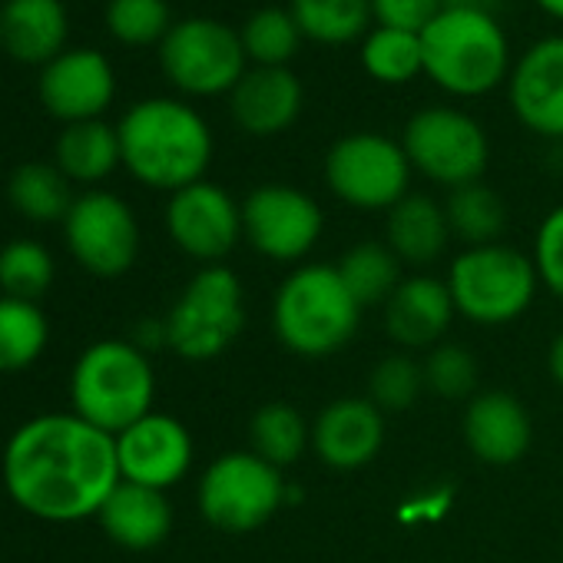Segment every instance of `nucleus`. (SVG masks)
I'll list each match as a JSON object with an SVG mask.
<instances>
[{"instance_id": "21", "label": "nucleus", "mask_w": 563, "mask_h": 563, "mask_svg": "<svg viewBox=\"0 0 563 563\" xmlns=\"http://www.w3.org/2000/svg\"><path fill=\"white\" fill-rule=\"evenodd\" d=\"M454 316L457 312L448 282L431 275H411L401 278V286L385 306V329L401 349H434L441 345Z\"/></svg>"}, {"instance_id": "12", "label": "nucleus", "mask_w": 563, "mask_h": 563, "mask_svg": "<svg viewBox=\"0 0 563 563\" xmlns=\"http://www.w3.org/2000/svg\"><path fill=\"white\" fill-rule=\"evenodd\" d=\"M64 239L77 265L97 278L126 275L140 255V222L117 192L90 189L74 199L64 219Z\"/></svg>"}, {"instance_id": "3", "label": "nucleus", "mask_w": 563, "mask_h": 563, "mask_svg": "<svg viewBox=\"0 0 563 563\" xmlns=\"http://www.w3.org/2000/svg\"><path fill=\"white\" fill-rule=\"evenodd\" d=\"M424 77L461 100H477L507 84L514 54L507 31L487 8L444 4L441 14L421 31Z\"/></svg>"}, {"instance_id": "4", "label": "nucleus", "mask_w": 563, "mask_h": 563, "mask_svg": "<svg viewBox=\"0 0 563 563\" xmlns=\"http://www.w3.org/2000/svg\"><path fill=\"white\" fill-rule=\"evenodd\" d=\"M362 312L339 268L316 262L282 278L272 302V329L292 355L329 358L355 339Z\"/></svg>"}, {"instance_id": "28", "label": "nucleus", "mask_w": 563, "mask_h": 563, "mask_svg": "<svg viewBox=\"0 0 563 563\" xmlns=\"http://www.w3.org/2000/svg\"><path fill=\"white\" fill-rule=\"evenodd\" d=\"M249 444L252 454L282 471L296 464L306 454V448H312V424L292 405L268 401L249 421Z\"/></svg>"}, {"instance_id": "22", "label": "nucleus", "mask_w": 563, "mask_h": 563, "mask_svg": "<svg viewBox=\"0 0 563 563\" xmlns=\"http://www.w3.org/2000/svg\"><path fill=\"white\" fill-rule=\"evenodd\" d=\"M103 533L126 550H153L173 530V507L166 490L120 481L97 514Z\"/></svg>"}, {"instance_id": "34", "label": "nucleus", "mask_w": 563, "mask_h": 563, "mask_svg": "<svg viewBox=\"0 0 563 563\" xmlns=\"http://www.w3.org/2000/svg\"><path fill=\"white\" fill-rule=\"evenodd\" d=\"M54 255L37 239H14L0 249V292L37 302L54 286Z\"/></svg>"}, {"instance_id": "31", "label": "nucleus", "mask_w": 563, "mask_h": 563, "mask_svg": "<svg viewBox=\"0 0 563 563\" xmlns=\"http://www.w3.org/2000/svg\"><path fill=\"white\" fill-rule=\"evenodd\" d=\"M444 212H448L451 235L467 242V249L471 245H494L507 229L504 199L497 196V189L484 186L481 179L451 189L448 202H444Z\"/></svg>"}, {"instance_id": "9", "label": "nucleus", "mask_w": 563, "mask_h": 563, "mask_svg": "<svg viewBox=\"0 0 563 563\" xmlns=\"http://www.w3.org/2000/svg\"><path fill=\"white\" fill-rule=\"evenodd\" d=\"M401 150L415 173L448 189L477 183L490 159V143L484 126L457 107L418 110L405 123Z\"/></svg>"}, {"instance_id": "7", "label": "nucleus", "mask_w": 563, "mask_h": 563, "mask_svg": "<svg viewBox=\"0 0 563 563\" xmlns=\"http://www.w3.org/2000/svg\"><path fill=\"white\" fill-rule=\"evenodd\" d=\"M166 322V349L186 362L219 358L245 329L242 282L225 265L199 268L179 299L173 302Z\"/></svg>"}, {"instance_id": "26", "label": "nucleus", "mask_w": 563, "mask_h": 563, "mask_svg": "<svg viewBox=\"0 0 563 563\" xmlns=\"http://www.w3.org/2000/svg\"><path fill=\"white\" fill-rule=\"evenodd\" d=\"M289 11L306 41L345 47L372 31V0H289Z\"/></svg>"}, {"instance_id": "13", "label": "nucleus", "mask_w": 563, "mask_h": 563, "mask_svg": "<svg viewBox=\"0 0 563 563\" xmlns=\"http://www.w3.org/2000/svg\"><path fill=\"white\" fill-rule=\"evenodd\" d=\"M325 229L322 206L286 183L255 186L242 199V239L272 262H299Z\"/></svg>"}, {"instance_id": "17", "label": "nucleus", "mask_w": 563, "mask_h": 563, "mask_svg": "<svg viewBox=\"0 0 563 563\" xmlns=\"http://www.w3.org/2000/svg\"><path fill=\"white\" fill-rule=\"evenodd\" d=\"M37 93L47 113L70 126L103 117L117 97V77L100 51H64L41 70Z\"/></svg>"}, {"instance_id": "35", "label": "nucleus", "mask_w": 563, "mask_h": 563, "mask_svg": "<svg viewBox=\"0 0 563 563\" xmlns=\"http://www.w3.org/2000/svg\"><path fill=\"white\" fill-rule=\"evenodd\" d=\"M107 31L123 47H150L163 44L173 31L166 0H110L107 4Z\"/></svg>"}, {"instance_id": "1", "label": "nucleus", "mask_w": 563, "mask_h": 563, "mask_svg": "<svg viewBox=\"0 0 563 563\" xmlns=\"http://www.w3.org/2000/svg\"><path fill=\"white\" fill-rule=\"evenodd\" d=\"M8 497L31 517L74 523L97 517L123 481L117 438L74 411H51L24 421L0 461Z\"/></svg>"}, {"instance_id": "16", "label": "nucleus", "mask_w": 563, "mask_h": 563, "mask_svg": "<svg viewBox=\"0 0 563 563\" xmlns=\"http://www.w3.org/2000/svg\"><path fill=\"white\" fill-rule=\"evenodd\" d=\"M117 464L123 481L153 490H169L192 467L189 428L173 415L150 411L146 418L117 434Z\"/></svg>"}, {"instance_id": "11", "label": "nucleus", "mask_w": 563, "mask_h": 563, "mask_svg": "<svg viewBox=\"0 0 563 563\" xmlns=\"http://www.w3.org/2000/svg\"><path fill=\"white\" fill-rule=\"evenodd\" d=\"M411 163L401 140L385 133H349L332 143L325 156V183L335 199L352 209H395L408 196Z\"/></svg>"}, {"instance_id": "33", "label": "nucleus", "mask_w": 563, "mask_h": 563, "mask_svg": "<svg viewBox=\"0 0 563 563\" xmlns=\"http://www.w3.org/2000/svg\"><path fill=\"white\" fill-rule=\"evenodd\" d=\"M245 57L252 67H289L302 51V31L289 8H258L239 31Z\"/></svg>"}, {"instance_id": "24", "label": "nucleus", "mask_w": 563, "mask_h": 563, "mask_svg": "<svg viewBox=\"0 0 563 563\" xmlns=\"http://www.w3.org/2000/svg\"><path fill=\"white\" fill-rule=\"evenodd\" d=\"M385 242L408 265L434 262L451 242V225H448L444 206H438L434 199H428L421 192H408L395 209H388Z\"/></svg>"}, {"instance_id": "5", "label": "nucleus", "mask_w": 563, "mask_h": 563, "mask_svg": "<svg viewBox=\"0 0 563 563\" xmlns=\"http://www.w3.org/2000/svg\"><path fill=\"white\" fill-rule=\"evenodd\" d=\"M153 395L156 375L150 355L123 339L87 345L70 372L74 415L113 438L153 411Z\"/></svg>"}, {"instance_id": "23", "label": "nucleus", "mask_w": 563, "mask_h": 563, "mask_svg": "<svg viewBox=\"0 0 563 563\" xmlns=\"http://www.w3.org/2000/svg\"><path fill=\"white\" fill-rule=\"evenodd\" d=\"M70 34L60 0H8L0 8V47L24 64H51Z\"/></svg>"}, {"instance_id": "20", "label": "nucleus", "mask_w": 563, "mask_h": 563, "mask_svg": "<svg viewBox=\"0 0 563 563\" xmlns=\"http://www.w3.org/2000/svg\"><path fill=\"white\" fill-rule=\"evenodd\" d=\"M464 441L477 461L507 467L527 454L533 441V424L527 408L510 391H481L467 401Z\"/></svg>"}, {"instance_id": "10", "label": "nucleus", "mask_w": 563, "mask_h": 563, "mask_svg": "<svg viewBox=\"0 0 563 563\" xmlns=\"http://www.w3.org/2000/svg\"><path fill=\"white\" fill-rule=\"evenodd\" d=\"M159 67L186 97H229L245 77L249 57L232 27L212 18H186L163 37Z\"/></svg>"}, {"instance_id": "6", "label": "nucleus", "mask_w": 563, "mask_h": 563, "mask_svg": "<svg viewBox=\"0 0 563 563\" xmlns=\"http://www.w3.org/2000/svg\"><path fill=\"white\" fill-rule=\"evenodd\" d=\"M454 312L474 325L494 329L520 319L537 296V265L523 252L494 242L464 249L448 272Z\"/></svg>"}, {"instance_id": "32", "label": "nucleus", "mask_w": 563, "mask_h": 563, "mask_svg": "<svg viewBox=\"0 0 563 563\" xmlns=\"http://www.w3.org/2000/svg\"><path fill=\"white\" fill-rule=\"evenodd\" d=\"M51 342L47 316L37 302L0 296V372L31 368Z\"/></svg>"}, {"instance_id": "42", "label": "nucleus", "mask_w": 563, "mask_h": 563, "mask_svg": "<svg viewBox=\"0 0 563 563\" xmlns=\"http://www.w3.org/2000/svg\"><path fill=\"white\" fill-rule=\"evenodd\" d=\"M444 4H454V8H487V0H444Z\"/></svg>"}, {"instance_id": "40", "label": "nucleus", "mask_w": 563, "mask_h": 563, "mask_svg": "<svg viewBox=\"0 0 563 563\" xmlns=\"http://www.w3.org/2000/svg\"><path fill=\"white\" fill-rule=\"evenodd\" d=\"M547 365H550V375H553V382L563 388V332L553 339V345H550V355H547Z\"/></svg>"}, {"instance_id": "8", "label": "nucleus", "mask_w": 563, "mask_h": 563, "mask_svg": "<svg viewBox=\"0 0 563 563\" xmlns=\"http://www.w3.org/2000/svg\"><path fill=\"white\" fill-rule=\"evenodd\" d=\"M282 471L252 451H229L216 457L196 487V504L206 523L225 533H252L286 504Z\"/></svg>"}, {"instance_id": "37", "label": "nucleus", "mask_w": 563, "mask_h": 563, "mask_svg": "<svg viewBox=\"0 0 563 563\" xmlns=\"http://www.w3.org/2000/svg\"><path fill=\"white\" fill-rule=\"evenodd\" d=\"M424 368V385L448 401H464L474 398L477 391V358L454 342H441L431 349Z\"/></svg>"}, {"instance_id": "41", "label": "nucleus", "mask_w": 563, "mask_h": 563, "mask_svg": "<svg viewBox=\"0 0 563 563\" xmlns=\"http://www.w3.org/2000/svg\"><path fill=\"white\" fill-rule=\"evenodd\" d=\"M533 4H537L547 18H553V21L563 24V0H533Z\"/></svg>"}, {"instance_id": "38", "label": "nucleus", "mask_w": 563, "mask_h": 563, "mask_svg": "<svg viewBox=\"0 0 563 563\" xmlns=\"http://www.w3.org/2000/svg\"><path fill=\"white\" fill-rule=\"evenodd\" d=\"M533 265L543 286L563 302V206L550 209L540 222L533 242Z\"/></svg>"}, {"instance_id": "30", "label": "nucleus", "mask_w": 563, "mask_h": 563, "mask_svg": "<svg viewBox=\"0 0 563 563\" xmlns=\"http://www.w3.org/2000/svg\"><path fill=\"white\" fill-rule=\"evenodd\" d=\"M362 70L385 84V87H401L411 84L415 77L424 74V51H421V34L411 31H395V27H372L362 37L358 51Z\"/></svg>"}, {"instance_id": "43", "label": "nucleus", "mask_w": 563, "mask_h": 563, "mask_svg": "<svg viewBox=\"0 0 563 563\" xmlns=\"http://www.w3.org/2000/svg\"><path fill=\"white\" fill-rule=\"evenodd\" d=\"M0 51H4V47H0Z\"/></svg>"}, {"instance_id": "39", "label": "nucleus", "mask_w": 563, "mask_h": 563, "mask_svg": "<svg viewBox=\"0 0 563 563\" xmlns=\"http://www.w3.org/2000/svg\"><path fill=\"white\" fill-rule=\"evenodd\" d=\"M444 8V0H372V18L378 27L421 34Z\"/></svg>"}, {"instance_id": "15", "label": "nucleus", "mask_w": 563, "mask_h": 563, "mask_svg": "<svg viewBox=\"0 0 563 563\" xmlns=\"http://www.w3.org/2000/svg\"><path fill=\"white\" fill-rule=\"evenodd\" d=\"M507 100L523 130L563 140V34L533 41L507 77Z\"/></svg>"}, {"instance_id": "27", "label": "nucleus", "mask_w": 563, "mask_h": 563, "mask_svg": "<svg viewBox=\"0 0 563 563\" xmlns=\"http://www.w3.org/2000/svg\"><path fill=\"white\" fill-rule=\"evenodd\" d=\"M335 268L362 309L388 306V299L401 286V258L388 249V242L365 239V242L352 245L335 262Z\"/></svg>"}, {"instance_id": "14", "label": "nucleus", "mask_w": 563, "mask_h": 563, "mask_svg": "<svg viewBox=\"0 0 563 563\" xmlns=\"http://www.w3.org/2000/svg\"><path fill=\"white\" fill-rule=\"evenodd\" d=\"M166 232L189 258L219 265L242 239V206L222 186L199 179L169 196Z\"/></svg>"}, {"instance_id": "25", "label": "nucleus", "mask_w": 563, "mask_h": 563, "mask_svg": "<svg viewBox=\"0 0 563 563\" xmlns=\"http://www.w3.org/2000/svg\"><path fill=\"white\" fill-rule=\"evenodd\" d=\"M54 163L70 183H84V186L103 183L123 163L117 126L103 120H84L64 126L54 146Z\"/></svg>"}, {"instance_id": "2", "label": "nucleus", "mask_w": 563, "mask_h": 563, "mask_svg": "<svg viewBox=\"0 0 563 563\" xmlns=\"http://www.w3.org/2000/svg\"><path fill=\"white\" fill-rule=\"evenodd\" d=\"M117 136L126 173L169 196L199 183L212 163L209 123L199 110L173 97L133 103L117 123Z\"/></svg>"}, {"instance_id": "18", "label": "nucleus", "mask_w": 563, "mask_h": 563, "mask_svg": "<svg viewBox=\"0 0 563 563\" xmlns=\"http://www.w3.org/2000/svg\"><path fill=\"white\" fill-rule=\"evenodd\" d=\"M385 444V411L372 398H339L312 421V451L335 471H358Z\"/></svg>"}, {"instance_id": "19", "label": "nucleus", "mask_w": 563, "mask_h": 563, "mask_svg": "<svg viewBox=\"0 0 563 563\" xmlns=\"http://www.w3.org/2000/svg\"><path fill=\"white\" fill-rule=\"evenodd\" d=\"M306 103V87L289 67H249L229 93V113L249 136L286 133Z\"/></svg>"}, {"instance_id": "29", "label": "nucleus", "mask_w": 563, "mask_h": 563, "mask_svg": "<svg viewBox=\"0 0 563 563\" xmlns=\"http://www.w3.org/2000/svg\"><path fill=\"white\" fill-rule=\"evenodd\" d=\"M8 199L31 222H64L77 196L57 163H24L8 179Z\"/></svg>"}, {"instance_id": "36", "label": "nucleus", "mask_w": 563, "mask_h": 563, "mask_svg": "<svg viewBox=\"0 0 563 563\" xmlns=\"http://www.w3.org/2000/svg\"><path fill=\"white\" fill-rule=\"evenodd\" d=\"M424 368L408 355H388L372 368L368 398L378 411H408L424 391Z\"/></svg>"}]
</instances>
